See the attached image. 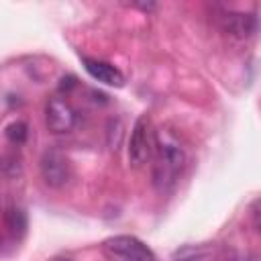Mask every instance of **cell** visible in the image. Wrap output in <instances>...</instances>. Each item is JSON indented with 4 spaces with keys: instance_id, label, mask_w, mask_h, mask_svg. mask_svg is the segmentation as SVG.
Returning a JSON list of instances; mask_svg holds the SVG:
<instances>
[{
    "instance_id": "1",
    "label": "cell",
    "mask_w": 261,
    "mask_h": 261,
    "mask_svg": "<svg viewBox=\"0 0 261 261\" xmlns=\"http://www.w3.org/2000/svg\"><path fill=\"white\" fill-rule=\"evenodd\" d=\"M153 184L159 192H169L186 165V153L184 149L171 141V139H163V141H155V149H153Z\"/></svg>"
},
{
    "instance_id": "2",
    "label": "cell",
    "mask_w": 261,
    "mask_h": 261,
    "mask_svg": "<svg viewBox=\"0 0 261 261\" xmlns=\"http://www.w3.org/2000/svg\"><path fill=\"white\" fill-rule=\"evenodd\" d=\"M102 253L108 261H157L145 243L128 234L106 239L102 243Z\"/></svg>"
},
{
    "instance_id": "3",
    "label": "cell",
    "mask_w": 261,
    "mask_h": 261,
    "mask_svg": "<svg viewBox=\"0 0 261 261\" xmlns=\"http://www.w3.org/2000/svg\"><path fill=\"white\" fill-rule=\"evenodd\" d=\"M155 130L149 116H139V120L133 126L130 141H128V161L133 167H141L147 161H151L153 149H155Z\"/></svg>"
},
{
    "instance_id": "4",
    "label": "cell",
    "mask_w": 261,
    "mask_h": 261,
    "mask_svg": "<svg viewBox=\"0 0 261 261\" xmlns=\"http://www.w3.org/2000/svg\"><path fill=\"white\" fill-rule=\"evenodd\" d=\"M41 177L51 188H63L71 179V163L59 149H47L41 157Z\"/></svg>"
},
{
    "instance_id": "5",
    "label": "cell",
    "mask_w": 261,
    "mask_h": 261,
    "mask_svg": "<svg viewBox=\"0 0 261 261\" xmlns=\"http://www.w3.org/2000/svg\"><path fill=\"white\" fill-rule=\"evenodd\" d=\"M75 110L73 106L61 98V96H51L47 100V106H45V120H47V128L55 135H61V133H69L73 126H75Z\"/></svg>"
},
{
    "instance_id": "6",
    "label": "cell",
    "mask_w": 261,
    "mask_h": 261,
    "mask_svg": "<svg viewBox=\"0 0 261 261\" xmlns=\"http://www.w3.org/2000/svg\"><path fill=\"white\" fill-rule=\"evenodd\" d=\"M84 67H86V71H88L94 80H98V82H102V84H106V86L120 88V86L124 84V75L120 73V69L114 67V65L108 63V61L84 57Z\"/></svg>"
},
{
    "instance_id": "7",
    "label": "cell",
    "mask_w": 261,
    "mask_h": 261,
    "mask_svg": "<svg viewBox=\"0 0 261 261\" xmlns=\"http://www.w3.org/2000/svg\"><path fill=\"white\" fill-rule=\"evenodd\" d=\"M222 29L239 39H247L257 31V16L255 14H243V12H230L222 16Z\"/></svg>"
},
{
    "instance_id": "8",
    "label": "cell",
    "mask_w": 261,
    "mask_h": 261,
    "mask_svg": "<svg viewBox=\"0 0 261 261\" xmlns=\"http://www.w3.org/2000/svg\"><path fill=\"white\" fill-rule=\"evenodd\" d=\"M4 133H6V139H8L12 145H22V143L27 141V135H29L27 124H24V122H20V120H16V122L8 124Z\"/></svg>"
},
{
    "instance_id": "9",
    "label": "cell",
    "mask_w": 261,
    "mask_h": 261,
    "mask_svg": "<svg viewBox=\"0 0 261 261\" xmlns=\"http://www.w3.org/2000/svg\"><path fill=\"white\" fill-rule=\"evenodd\" d=\"M6 222H8L10 232H14V234H20V232L27 228V218H24V214H22L20 210H14V208L6 212Z\"/></svg>"
},
{
    "instance_id": "10",
    "label": "cell",
    "mask_w": 261,
    "mask_h": 261,
    "mask_svg": "<svg viewBox=\"0 0 261 261\" xmlns=\"http://www.w3.org/2000/svg\"><path fill=\"white\" fill-rule=\"evenodd\" d=\"M53 261H69V259H53Z\"/></svg>"
}]
</instances>
